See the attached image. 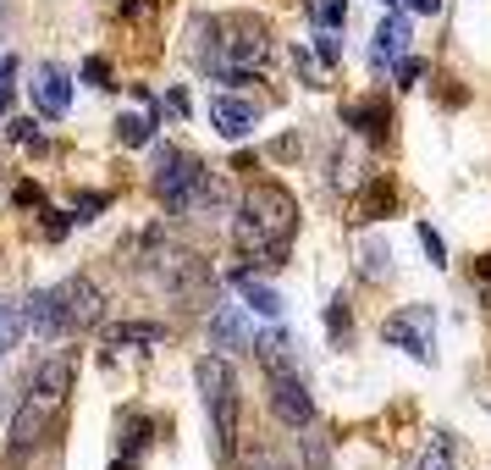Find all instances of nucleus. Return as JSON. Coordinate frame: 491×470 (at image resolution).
Instances as JSON below:
<instances>
[{
  "label": "nucleus",
  "mask_w": 491,
  "mask_h": 470,
  "mask_svg": "<svg viewBox=\"0 0 491 470\" xmlns=\"http://www.w3.org/2000/svg\"><path fill=\"white\" fill-rule=\"evenodd\" d=\"M238 249L266 266H282L287 249H292V233H299V200L287 194L282 183H254L243 194V210H238Z\"/></svg>",
  "instance_id": "obj_1"
},
{
  "label": "nucleus",
  "mask_w": 491,
  "mask_h": 470,
  "mask_svg": "<svg viewBox=\"0 0 491 470\" xmlns=\"http://www.w3.org/2000/svg\"><path fill=\"white\" fill-rule=\"evenodd\" d=\"M216 45L199 50V61L221 78V83H254V73L271 61V34L259 17H210L205 22Z\"/></svg>",
  "instance_id": "obj_2"
},
{
  "label": "nucleus",
  "mask_w": 491,
  "mask_h": 470,
  "mask_svg": "<svg viewBox=\"0 0 491 470\" xmlns=\"http://www.w3.org/2000/svg\"><path fill=\"white\" fill-rule=\"evenodd\" d=\"M199 393H205V410H210V437H216V454L221 459H233L238 449V376L226 360H199Z\"/></svg>",
  "instance_id": "obj_3"
},
{
  "label": "nucleus",
  "mask_w": 491,
  "mask_h": 470,
  "mask_svg": "<svg viewBox=\"0 0 491 470\" xmlns=\"http://www.w3.org/2000/svg\"><path fill=\"white\" fill-rule=\"evenodd\" d=\"M205 183H210V172L193 161L188 150H155V194H160V205L166 210H193L199 205V194H205Z\"/></svg>",
  "instance_id": "obj_4"
},
{
  "label": "nucleus",
  "mask_w": 491,
  "mask_h": 470,
  "mask_svg": "<svg viewBox=\"0 0 491 470\" xmlns=\"http://www.w3.org/2000/svg\"><path fill=\"white\" fill-rule=\"evenodd\" d=\"M61 404H67V398L28 388L22 410H17V421H12V443H6L12 459H28V454H39V449L50 443V432H55V421H61Z\"/></svg>",
  "instance_id": "obj_5"
},
{
  "label": "nucleus",
  "mask_w": 491,
  "mask_h": 470,
  "mask_svg": "<svg viewBox=\"0 0 491 470\" xmlns=\"http://www.w3.org/2000/svg\"><path fill=\"white\" fill-rule=\"evenodd\" d=\"M386 343H398V349H409L414 360L431 365L436 360V304H409L398 310V316H386Z\"/></svg>",
  "instance_id": "obj_6"
},
{
  "label": "nucleus",
  "mask_w": 491,
  "mask_h": 470,
  "mask_svg": "<svg viewBox=\"0 0 491 470\" xmlns=\"http://www.w3.org/2000/svg\"><path fill=\"white\" fill-rule=\"evenodd\" d=\"M55 304H61V327H67V332H83V327H94V321H100L106 294L94 288L89 277H67V282L55 288Z\"/></svg>",
  "instance_id": "obj_7"
},
{
  "label": "nucleus",
  "mask_w": 491,
  "mask_h": 470,
  "mask_svg": "<svg viewBox=\"0 0 491 470\" xmlns=\"http://www.w3.org/2000/svg\"><path fill=\"white\" fill-rule=\"evenodd\" d=\"M160 261H166V266H160V277H166V288H172L177 299H188V304H210L216 282H210L205 261H193V255H160Z\"/></svg>",
  "instance_id": "obj_8"
},
{
  "label": "nucleus",
  "mask_w": 491,
  "mask_h": 470,
  "mask_svg": "<svg viewBox=\"0 0 491 470\" xmlns=\"http://www.w3.org/2000/svg\"><path fill=\"white\" fill-rule=\"evenodd\" d=\"M28 89H34V106H39V116H67V106H72V78L67 73H61L55 67V61H39V67H34V83H28Z\"/></svg>",
  "instance_id": "obj_9"
},
{
  "label": "nucleus",
  "mask_w": 491,
  "mask_h": 470,
  "mask_svg": "<svg viewBox=\"0 0 491 470\" xmlns=\"http://www.w3.org/2000/svg\"><path fill=\"white\" fill-rule=\"evenodd\" d=\"M271 410H276V421H287V426H309L315 404H309L304 382H299V376H292V371L271 376Z\"/></svg>",
  "instance_id": "obj_10"
},
{
  "label": "nucleus",
  "mask_w": 491,
  "mask_h": 470,
  "mask_svg": "<svg viewBox=\"0 0 491 470\" xmlns=\"http://www.w3.org/2000/svg\"><path fill=\"white\" fill-rule=\"evenodd\" d=\"M210 128L221 139H249L254 133V106L233 100V94H216V100H210Z\"/></svg>",
  "instance_id": "obj_11"
},
{
  "label": "nucleus",
  "mask_w": 491,
  "mask_h": 470,
  "mask_svg": "<svg viewBox=\"0 0 491 470\" xmlns=\"http://www.w3.org/2000/svg\"><path fill=\"white\" fill-rule=\"evenodd\" d=\"M403 50H409V17H403V12H386L381 28H376V56H370V61H376V73H386Z\"/></svg>",
  "instance_id": "obj_12"
},
{
  "label": "nucleus",
  "mask_w": 491,
  "mask_h": 470,
  "mask_svg": "<svg viewBox=\"0 0 491 470\" xmlns=\"http://www.w3.org/2000/svg\"><path fill=\"white\" fill-rule=\"evenodd\" d=\"M22 316L28 327H34L39 338H61L67 327H61V304H55V288H39V294H28L22 299Z\"/></svg>",
  "instance_id": "obj_13"
},
{
  "label": "nucleus",
  "mask_w": 491,
  "mask_h": 470,
  "mask_svg": "<svg viewBox=\"0 0 491 470\" xmlns=\"http://www.w3.org/2000/svg\"><path fill=\"white\" fill-rule=\"evenodd\" d=\"M233 288L249 299L254 316H266V321H276V316H282V294H276V288H266V282H259L254 271H233Z\"/></svg>",
  "instance_id": "obj_14"
},
{
  "label": "nucleus",
  "mask_w": 491,
  "mask_h": 470,
  "mask_svg": "<svg viewBox=\"0 0 491 470\" xmlns=\"http://www.w3.org/2000/svg\"><path fill=\"white\" fill-rule=\"evenodd\" d=\"M348 128H359L365 139H386V128H392V106L381 100V94H376V100H353V106H348Z\"/></svg>",
  "instance_id": "obj_15"
},
{
  "label": "nucleus",
  "mask_w": 491,
  "mask_h": 470,
  "mask_svg": "<svg viewBox=\"0 0 491 470\" xmlns=\"http://www.w3.org/2000/svg\"><path fill=\"white\" fill-rule=\"evenodd\" d=\"M106 343L111 349H149V343H166V327L160 321H116V327H106Z\"/></svg>",
  "instance_id": "obj_16"
},
{
  "label": "nucleus",
  "mask_w": 491,
  "mask_h": 470,
  "mask_svg": "<svg viewBox=\"0 0 491 470\" xmlns=\"http://www.w3.org/2000/svg\"><path fill=\"white\" fill-rule=\"evenodd\" d=\"M72 376H78L72 355H55V360H45V365L34 371V382H28V388H39V393H55V398H67V393H72Z\"/></svg>",
  "instance_id": "obj_17"
},
{
  "label": "nucleus",
  "mask_w": 491,
  "mask_h": 470,
  "mask_svg": "<svg viewBox=\"0 0 491 470\" xmlns=\"http://www.w3.org/2000/svg\"><path fill=\"white\" fill-rule=\"evenodd\" d=\"M210 338L221 343V349H249V327H243V316H238V304H221L216 316H210Z\"/></svg>",
  "instance_id": "obj_18"
},
{
  "label": "nucleus",
  "mask_w": 491,
  "mask_h": 470,
  "mask_svg": "<svg viewBox=\"0 0 491 470\" xmlns=\"http://www.w3.org/2000/svg\"><path fill=\"white\" fill-rule=\"evenodd\" d=\"M392 205H398V183H370L365 194H359V216H365V222H376V216H386Z\"/></svg>",
  "instance_id": "obj_19"
},
{
  "label": "nucleus",
  "mask_w": 491,
  "mask_h": 470,
  "mask_svg": "<svg viewBox=\"0 0 491 470\" xmlns=\"http://www.w3.org/2000/svg\"><path fill=\"white\" fill-rule=\"evenodd\" d=\"M292 61H299V78H304L309 89H326V78H332V67H326L320 56H309V50H292Z\"/></svg>",
  "instance_id": "obj_20"
},
{
  "label": "nucleus",
  "mask_w": 491,
  "mask_h": 470,
  "mask_svg": "<svg viewBox=\"0 0 491 470\" xmlns=\"http://www.w3.org/2000/svg\"><path fill=\"white\" fill-rule=\"evenodd\" d=\"M122 432H127V437H122V449H127V454H139V449L149 443L155 421H149V415H127V421H122Z\"/></svg>",
  "instance_id": "obj_21"
},
{
  "label": "nucleus",
  "mask_w": 491,
  "mask_h": 470,
  "mask_svg": "<svg viewBox=\"0 0 491 470\" xmlns=\"http://www.w3.org/2000/svg\"><path fill=\"white\" fill-rule=\"evenodd\" d=\"M22 310L17 304H0V360H6V349H12V343H17V332H22Z\"/></svg>",
  "instance_id": "obj_22"
},
{
  "label": "nucleus",
  "mask_w": 491,
  "mask_h": 470,
  "mask_svg": "<svg viewBox=\"0 0 491 470\" xmlns=\"http://www.w3.org/2000/svg\"><path fill=\"white\" fill-rule=\"evenodd\" d=\"M149 133H155L149 116H122V122H116V139H122V144H149Z\"/></svg>",
  "instance_id": "obj_23"
},
{
  "label": "nucleus",
  "mask_w": 491,
  "mask_h": 470,
  "mask_svg": "<svg viewBox=\"0 0 491 470\" xmlns=\"http://www.w3.org/2000/svg\"><path fill=\"white\" fill-rule=\"evenodd\" d=\"M419 470H453V443L447 437H436L431 449H425V459H419Z\"/></svg>",
  "instance_id": "obj_24"
},
{
  "label": "nucleus",
  "mask_w": 491,
  "mask_h": 470,
  "mask_svg": "<svg viewBox=\"0 0 491 470\" xmlns=\"http://www.w3.org/2000/svg\"><path fill=\"white\" fill-rule=\"evenodd\" d=\"M12 89H17V56H0V111H12Z\"/></svg>",
  "instance_id": "obj_25"
},
{
  "label": "nucleus",
  "mask_w": 491,
  "mask_h": 470,
  "mask_svg": "<svg viewBox=\"0 0 491 470\" xmlns=\"http://www.w3.org/2000/svg\"><path fill=\"white\" fill-rule=\"evenodd\" d=\"M315 56L326 61V67H337V56H343V45H337V28H320V34H315Z\"/></svg>",
  "instance_id": "obj_26"
},
{
  "label": "nucleus",
  "mask_w": 491,
  "mask_h": 470,
  "mask_svg": "<svg viewBox=\"0 0 491 470\" xmlns=\"http://www.w3.org/2000/svg\"><path fill=\"white\" fill-rule=\"evenodd\" d=\"M83 83L111 89V61H106V56H89V61H83Z\"/></svg>",
  "instance_id": "obj_27"
},
{
  "label": "nucleus",
  "mask_w": 491,
  "mask_h": 470,
  "mask_svg": "<svg viewBox=\"0 0 491 470\" xmlns=\"http://www.w3.org/2000/svg\"><path fill=\"white\" fill-rule=\"evenodd\" d=\"M419 244H425V255H431V266H447V244L436 227H419Z\"/></svg>",
  "instance_id": "obj_28"
},
{
  "label": "nucleus",
  "mask_w": 491,
  "mask_h": 470,
  "mask_svg": "<svg viewBox=\"0 0 491 470\" xmlns=\"http://www.w3.org/2000/svg\"><path fill=\"white\" fill-rule=\"evenodd\" d=\"M106 205H111V194H83V200H78V210H72V216H78V222H94V216H100V210H106Z\"/></svg>",
  "instance_id": "obj_29"
},
{
  "label": "nucleus",
  "mask_w": 491,
  "mask_h": 470,
  "mask_svg": "<svg viewBox=\"0 0 491 470\" xmlns=\"http://www.w3.org/2000/svg\"><path fill=\"white\" fill-rule=\"evenodd\" d=\"M392 73H398V83L409 89V83H419V78H425V61H419V56H403V61H398Z\"/></svg>",
  "instance_id": "obj_30"
},
{
  "label": "nucleus",
  "mask_w": 491,
  "mask_h": 470,
  "mask_svg": "<svg viewBox=\"0 0 491 470\" xmlns=\"http://www.w3.org/2000/svg\"><path fill=\"white\" fill-rule=\"evenodd\" d=\"M315 17H320V28H337V22L348 17V0H320V12H315Z\"/></svg>",
  "instance_id": "obj_31"
},
{
  "label": "nucleus",
  "mask_w": 491,
  "mask_h": 470,
  "mask_svg": "<svg viewBox=\"0 0 491 470\" xmlns=\"http://www.w3.org/2000/svg\"><path fill=\"white\" fill-rule=\"evenodd\" d=\"M12 139H17V144H34V150H39V128H34L28 116H12Z\"/></svg>",
  "instance_id": "obj_32"
},
{
  "label": "nucleus",
  "mask_w": 491,
  "mask_h": 470,
  "mask_svg": "<svg viewBox=\"0 0 491 470\" xmlns=\"http://www.w3.org/2000/svg\"><path fill=\"white\" fill-rule=\"evenodd\" d=\"M17 205H45V188L39 183H17Z\"/></svg>",
  "instance_id": "obj_33"
},
{
  "label": "nucleus",
  "mask_w": 491,
  "mask_h": 470,
  "mask_svg": "<svg viewBox=\"0 0 491 470\" xmlns=\"http://www.w3.org/2000/svg\"><path fill=\"white\" fill-rule=\"evenodd\" d=\"M166 111H172V116H188V94H182V89L166 94Z\"/></svg>",
  "instance_id": "obj_34"
},
{
  "label": "nucleus",
  "mask_w": 491,
  "mask_h": 470,
  "mask_svg": "<svg viewBox=\"0 0 491 470\" xmlns=\"http://www.w3.org/2000/svg\"><path fill=\"white\" fill-rule=\"evenodd\" d=\"M326 321H332V332L343 338V332H348V310H343V304H332V316H326Z\"/></svg>",
  "instance_id": "obj_35"
},
{
  "label": "nucleus",
  "mask_w": 491,
  "mask_h": 470,
  "mask_svg": "<svg viewBox=\"0 0 491 470\" xmlns=\"http://www.w3.org/2000/svg\"><path fill=\"white\" fill-rule=\"evenodd\" d=\"M45 233H50V238H61V233H67V216H61V210H50V222H45Z\"/></svg>",
  "instance_id": "obj_36"
},
{
  "label": "nucleus",
  "mask_w": 491,
  "mask_h": 470,
  "mask_svg": "<svg viewBox=\"0 0 491 470\" xmlns=\"http://www.w3.org/2000/svg\"><path fill=\"white\" fill-rule=\"evenodd\" d=\"M409 12H425V17H436V12H442V0H409Z\"/></svg>",
  "instance_id": "obj_37"
}]
</instances>
